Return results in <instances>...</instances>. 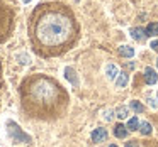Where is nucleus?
I'll use <instances>...</instances> for the list:
<instances>
[{
  "label": "nucleus",
  "mask_w": 158,
  "mask_h": 147,
  "mask_svg": "<svg viewBox=\"0 0 158 147\" xmlns=\"http://www.w3.org/2000/svg\"><path fill=\"white\" fill-rule=\"evenodd\" d=\"M131 37L141 42V41H144V39H146L148 36H146V31H144V29H141V27H134V29H131Z\"/></svg>",
  "instance_id": "nucleus-7"
},
{
  "label": "nucleus",
  "mask_w": 158,
  "mask_h": 147,
  "mask_svg": "<svg viewBox=\"0 0 158 147\" xmlns=\"http://www.w3.org/2000/svg\"><path fill=\"white\" fill-rule=\"evenodd\" d=\"M136 129H139V120H138V117H133L127 122V130H136Z\"/></svg>",
  "instance_id": "nucleus-16"
},
{
  "label": "nucleus",
  "mask_w": 158,
  "mask_h": 147,
  "mask_svg": "<svg viewBox=\"0 0 158 147\" xmlns=\"http://www.w3.org/2000/svg\"><path fill=\"white\" fill-rule=\"evenodd\" d=\"M106 139H107V130L102 129V127H99V129H95L92 132V140L94 142H104Z\"/></svg>",
  "instance_id": "nucleus-6"
},
{
  "label": "nucleus",
  "mask_w": 158,
  "mask_h": 147,
  "mask_svg": "<svg viewBox=\"0 0 158 147\" xmlns=\"http://www.w3.org/2000/svg\"><path fill=\"white\" fill-rule=\"evenodd\" d=\"M112 117H114V112H112V110H107V112L104 113V118H106V120H109V122L112 120Z\"/></svg>",
  "instance_id": "nucleus-18"
},
{
  "label": "nucleus",
  "mask_w": 158,
  "mask_h": 147,
  "mask_svg": "<svg viewBox=\"0 0 158 147\" xmlns=\"http://www.w3.org/2000/svg\"><path fill=\"white\" fill-rule=\"evenodd\" d=\"M65 76H66V79H68L73 86L78 85V78H77V73H75V69H73V68H66L65 69Z\"/></svg>",
  "instance_id": "nucleus-9"
},
{
  "label": "nucleus",
  "mask_w": 158,
  "mask_h": 147,
  "mask_svg": "<svg viewBox=\"0 0 158 147\" xmlns=\"http://www.w3.org/2000/svg\"><path fill=\"white\" fill-rule=\"evenodd\" d=\"M22 106L36 118H58L63 113L68 96L56 79L44 75H32L21 85Z\"/></svg>",
  "instance_id": "nucleus-2"
},
{
  "label": "nucleus",
  "mask_w": 158,
  "mask_h": 147,
  "mask_svg": "<svg viewBox=\"0 0 158 147\" xmlns=\"http://www.w3.org/2000/svg\"><path fill=\"white\" fill-rule=\"evenodd\" d=\"M146 31V36L148 37H153V36H158V22H151V24H148V27L144 29Z\"/></svg>",
  "instance_id": "nucleus-13"
},
{
  "label": "nucleus",
  "mask_w": 158,
  "mask_h": 147,
  "mask_svg": "<svg viewBox=\"0 0 158 147\" xmlns=\"http://www.w3.org/2000/svg\"><path fill=\"white\" fill-rule=\"evenodd\" d=\"M148 102H150V105H151V106H153V108H156V106H158V105H156V103H155V100H151V98H150V100H148Z\"/></svg>",
  "instance_id": "nucleus-21"
},
{
  "label": "nucleus",
  "mask_w": 158,
  "mask_h": 147,
  "mask_svg": "<svg viewBox=\"0 0 158 147\" xmlns=\"http://www.w3.org/2000/svg\"><path fill=\"white\" fill-rule=\"evenodd\" d=\"M156 66H158V59H156Z\"/></svg>",
  "instance_id": "nucleus-24"
},
{
  "label": "nucleus",
  "mask_w": 158,
  "mask_h": 147,
  "mask_svg": "<svg viewBox=\"0 0 158 147\" xmlns=\"http://www.w3.org/2000/svg\"><path fill=\"white\" fill-rule=\"evenodd\" d=\"M126 147H138V144H136V142H127Z\"/></svg>",
  "instance_id": "nucleus-20"
},
{
  "label": "nucleus",
  "mask_w": 158,
  "mask_h": 147,
  "mask_svg": "<svg viewBox=\"0 0 158 147\" xmlns=\"http://www.w3.org/2000/svg\"><path fill=\"white\" fill-rule=\"evenodd\" d=\"M139 132L143 133V135H150V133L153 132V129H151V125L148 122H141L139 123Z\"/></svg>",
  "instance_id": "nucleus-14"
},
{
  "label": "nucleus",
  "mask_w": 158,
  "mask_h": 147,
  "mask_svg": "<svg viewBox=\"0 0 158 147\" xmlns=\"http://www.w3.org/2000/svg\"><path fill=\"white\" fill-rule=\"evenodd\" d=\"M127 81H129V76H127L126 73H119V76H117V79H116V86L117 88H124V86L127 85Z\"/></svg>",
  "instance_id": "nucleus-11"
},
{
  "label": "nucleus",
  "mask_w": 158,
  "mask_h": 147,
  "mask_svg": "<svg viewBox=\"0 0 158 147\" xmlns=\"http://www.w3.org/2000/svg\"><path fill=\"white\" fill-rule=\"evenodd\" d=\"M109 147H117V145H114V144H112V145H109Z\"/></svg>",
  "instance_id": "nucleus-23"
},
{
  "label": "nucleus",
  "mask_w": 158,
  "mask_h": 147,
  "mask_svg": "<svg viewBox=\"0 0 158 147\" xmlns=\"http://www.w3.org/2000/svg\"><path fill=\"white\" fill-rule=\"evenodd\" d=\"M127 115H129V108H127V106H117L116 117H119V118H126Z\"/></svg>",
  "instance_id": "nucleus-15"
},
{
  "label": "nucleus",
  "mask_w": 158,
  "mask_h": 147,
  "mask_svg": "<svg viewBox=\"0 0 158 147\" xmlns=\"http://www.w3.org/2000/svg\"><path fill=\"white\" fill-rule=\"evenodd\" d=\"M0 69H2V64H0Z\"/></svg>",
  "instance_id": "nucleus-25"
},
{
  "label": "nucleus",
  "mask_w": 158,
  "mask_h": 147,
  "mask_svg": "<svg viewBox=\"0 0 158 147\" xmlns=\"http://www.w3.org/2000/svg\"><path fill=\"white\" fill-rule=\"evenodd\" d=\"M114 135H116L117 139H124V137L127 135V127H124L123 123H117V125L114 127Z\"/></svg>",
  "instance_id": "nucleus-10"
},
{
  "label": "nucleus",
  "mask_w": 158,
  "mask_h": 147,
  "mask_svg": "<svg viewBox=\"0 0 158 147\" xmlns=\"http://www.w3.org/2000/svg\"><path fill=\"white\" fill-rule=\"evenodd\" d=\"M29 41L41 58H56L78 39V24L72 9L60 2L39 4L27 21Z\"/></svg>",
  "instance_id": "nucleus-1"
},
{
  "label": "nucleus",
  "mask_w": 158,
  "mask_h": 147,
  "mask_svg": "<svg viewBox=\"0 0 158 147\" xmlns=\"http://www.w3.org/2000/svg\"><path fill=\"white\" fill-rule=\"evenodd\" d=\"M150 48L153 49V51H158V39H156V41H153V42H151V46H150Z\"/></svg>",
  "instance_id": "nucleus-19"
},
{
  "label": "nucleus",
  "mask_w": 158,
  "mask_h": 147,
  "mask_svg": "<svg viewBox=\"0 0 158 147\" xmlns=\"http://www.w3.org/2000/svg\"><path fill=\"white\" fill-rule=\"evenodd\" d=\"M7 133H9V137H10V140L14 144H29L32 140L31 135H27L26 132H22L21 127H19L15 122H12V120L7 122Z\"/></svg>",
  "instance_id": "nucleus-4"
},
{
  "label": "nucleus",
  "mask_w": 158,
  "mask_h": 147,
  "mask_svg": "<svg viewBox=\"0 0 158 147\" xmlns=\"http://www.w3.org/2000/svg\"><path fill=\"white\" fill-rule=\"evenodd\" d=\"M29 2H31V0H24V4H29Z\"/></svg>",
  "instance_id": "nucleus-22"
},
{
  "label": "nucleus",
  "mask_w": 158,
  "mask_h": 147,
  "mask_svg": "<svg viewBox=\"0 0 158 147\" xmlns=\"http://www.w3.org/2000/svg\"><path fill=\"white\" fill-rule=\"evenodd\" d=\"M119 54L123 56V58H133V56H134V49L131 48V46H121V48H119Z\"/></svg>",
  "instance_id": "nucleus-12"
},
{
  "label": "nucleus",
  "mask_w": 158,
  "mask_h": 147,
  "mask_svg": "<svg viewBox=\"0 0 158 147\" xmlns=\"http://www.w3.org/2000/svg\"><path fill=\"white\" fill-rule=\"evenodd\" d=\"M106 76L109 79H116L119 76V69H117L116 64H107L106 66Z\"/></svg>",
  "instance_id": "nucleus-8"
},
{
  "label": "nucleus",
  "mask_w": 158,
  "mask_h": 147,
  "mask_svg": "<svg viewBox=\"0 0 158 147\" xmlns=\"http://www.w3.org/2000/svg\"><path fill=\"white\" fill-rule=\"evenodd\" d=\"M15 25V14L5 2H0V44L10 37Z\"/></svg>",
  "instance_id": "nucleus-3"
},
{
  "label": "nucleus",
  "mask_w": 158,
  "mask_h": 147,
  "mask_svg": "<svg viewBox=\"0 0 158 147\" xmlns=\"http://www.w3.org/2000/svg\"><path fill=\"white\" fill-rule=\"evenodd\" d=\"M129 106H131V108H133L136 113H143V110H144V106L141 105L139 102H136V100H133V102L129 103Z\"/></svg>",
  "instance_id": "nucleus-17"
},
{
  "label": "nucleus",
  "mask_w": 158,
  "mask_h": 147,
  "mask_svg": "<svg viewBox=\"0 0 158 147\" xmlns=\"http://www.w3.org/2000/svg\"><path fill=\"white\" fill-rule=\"evenodd\" d=\"M156 96H158V95H156Z\"/></svg>",
  "instance_id": "nucleus-26"
},
{
  "label": "nucleus",
  "mask_w": 158,
  "mask_h": 147,
  "mask_svg": "<svg viewBox=\"0 0 158 147\" xmlns=\"http://www.w3.org/2000/svg\"><path fill=\"white\" fill-rule=\"evenodd\" d=\"M144 81H146L148 85H155V83L158 81V75H156V71H155L153 68L144 69Z\"/></svg>",
  "instance_id": "nucleus-5"
}]
</instances>
